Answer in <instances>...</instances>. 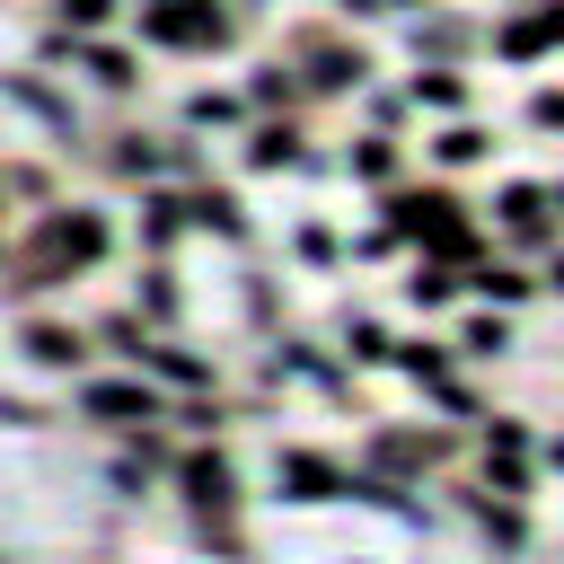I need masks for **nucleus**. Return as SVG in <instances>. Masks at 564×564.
<instances>
[{
    "mask_svg": "<svg viewBox=\"0 0 564 564\" xmlns=\"http://www.w3.org/2000/svg\"><path fill=\"white\" fill-rule=\"evenodd\" d=\"M97 256H106V212H88V203L44 212L35 238H26V256H18V282H9V291H44V282H62V273H79V264H97Z\"/></svg>",
    "mask_w": 564,
    "mask_h": 564,
    "instance_id": "1",
    "label": "nucleus"
},
{
    "mask_svg": "<svg viewBox=\"0 0 564 564\" xmlns=\"http://www.w3.org/2000/svg\"><path fill=\"white\" fill-rule=\"evenodd\" d=\"M159 44H220L229 35V9H203V0H150V18H141Z\"/></svg>",
    "mask_w": 564,
    "mask_h": 564,
    "instance_id": "2",
    "label": "nucleus"
},
{
    "mask_svg": "<svg viewBox=\"0 0 564 564\" xmlns=\"http://www.w3.org/2000/svg\"><path fill=\"white\" fill-rule=\"evenodd\" d=\"M26 352H35L44 370H70V361L88 352V335H79V326H44V317H35V326H26Z\"/></svg>",
    "mask_w": 564,
    "mask_h": 564,
    "instance_id": "3",
    "label": "nucleus"
},
{
    "mask_svg": "<svg viewBox=\"0 0 564 564\" xmlns=\"http://www.w3.org/2000/svg\"><path fill=\"white\" fill-rule=\"evenodd\" d=\"M185 494H194L203 511H220V502H229V467H220V458H194V467H185Z\"/></svg>",
    "mask_w": 564,
    "mask_h": 564,
    "instance_id": "4",
    "label": "nucleus"
},
{
    "mask_svg": "<svg viewBox=\"0 0 564 564\" xmlns=\"http://www.w3.org/2000/svg\"><path fill=\"white\" fill-rule=\"evenodd\" d=\"M88 414H141L150 423L159 405H150V388H88Z\"/></svg>",
    "mask_w": 564,
    "mask_h": 564,
    "instance_id": "5",
    "label": "nucleus"
},
{
    "mask_svg": "<svg viewBox=\"0 0 564 564\" xmlns=\"http://www.w3.org/2000/svg\"><path fill=\"white\" fill-rule=\"evenodd\" d=\"M88 70L106 79V88H132L141 70H132V53H115V44H88Z\"/></svg>",
    "mask_w": 564,
    "mask_h": 564,
    "instance_id": "6",
    "label": "nucleus"
},
{
    "mask_svg": "<svg viewBox=\"0 0 564 564\" xmlns=\"http://www.w3.org/2000/svg\"><path fill=\"white\" fill-rule=\"evenodd\" d=\"M115 0H62V26H106Z\"/></svg>",
    "mask_w": 564,
    "mask_h": 564,
    "instance_id": "7",
    "label": "nucleus"
},
{
    "mask_svg": "<svg viewBox=\"0 0 564 564\" xmlns=\"http://www.w3.org/2000/svg\"><path fill=\"white\" fill-rule=\"evenodd\" d=\"M9 185H18V167H9V176H0V203H9Z\"/></svg>",
    "mask_w": 564,
    "mask_h": 564,
    "instance_id": "8",
    "label": "nucleus"
}]
</instances>
